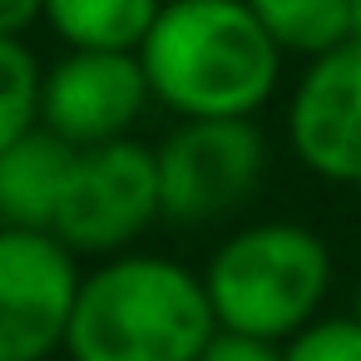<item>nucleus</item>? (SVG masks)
I'll return each instance as SVG.
<instances>
[{"label": "nucleus", "mask_w": 361, "mask_h": 361, "mask_svg": "<svg viewBox=\"0 0 361 361\" xmlns=\"http://www.w3.org/2000/svg\"><path fill=\"white\" fill-rule=\"evenodd\" d=\"M139 65L149 94L183 119H252L277 90L282 50L243 0H169Z\"/></svg>", "instance_id": "obj_1"}, {"label": "nucleus", "mask_w": 361, "mask_h": 361, "mask_svg": "<svg viewBox=\"0 0 361 361\" xmlns=\"http://www.w3.org/2000/svg\"><path fill=\"white\" fill-rule=\"evenodd\" d=\"M213 336L203 277L169 257H119L80 282L65 346L75 361H198Z\"/></svg>", "instance_id": "obj_2"}, {"label": "nucleus", "mask_w": 361, "mask_h": 361, "mask_svg": "<svg viewBox=\"0 0 361 361\" xmlns=\"http://www.w3.org/2000/svg\"><path fill=\"white\" fill-rule=\"evenodd\" d=\"M203 287L218 331L277 346L317 322V307L331 287V252L302 223H257L213 252Z\"/></svg>", "instance_id": "obj_3"}, {"label": "nucleus", "mask_w": 361, "mask_h": 361, "mask_svg": "<svg viewBox=\"0 0 361 361\" xmlns=\"http://www.w3.org/2000/svg\"><path fill=\"white\" fill-rule=\"evenodd\" d=\"M159 213V159L134 139H114L80 149L50 233L70 252H114L134 243Z\"/></svg>", "instance_id": "obj_4"}, {"label": "nucleus", "mask_w": 361, "mask_h": 361, "mask_svg": "<svg viewBox=\"0 0 361 361\" xmlns=\"http://www.w3.org/2000/svg\"><path fill=\"white\" fill-rule=\"evenodd\" d=\"M159 159V203L178 223H208L252 198L267 149L252 119H188Z\"/></svg>", "instance_id": "obj_5"}, {"label": "nucleus", "mask_w": 361, "mask_h": 361, "mask_svg": "<svg viewBox=\"0 0 361 361\" xmlns=\"http://www.w3.org/2000/svg\"><path fill=\"white\" fill-rule=\"evenodd\" d=\"M80 272L55 233L0 228V361H45L70 336Z\"/></svg>", "instance_id": "obj_6"}, {"label": "nucleus", "mask_w": 361, "mask_h": 361, "mask_svg": "<svg viewBox=\"0 0 361 361\" xmlns=\"http://www.w3.org/2000/svg\"><path fill=\"white\" fill-rule=\"evenodd\" d=\"M144 99H149V80L139 55L75 50L40 85V119L70 149H99L124 139Z\"/></svg>", "instance_id": "obj_7"}, {"label": "nucleus", "mask_w": 361, "mask_h": 361, "mask_svg": "<svg viewBox=\"0 0 361 361\" xmlns=\"http://www.w3.org/2000/svg\"><path fill=\"white\" fill-rule=\"evenodd\" d=\"M287 139L312 173L331 183H361V45L356 40L312 60L287 109Z\"/></svg>", "instance_id": "obj_8"}, {"label": "nucleus", "mask_w": 361, "mask_h": 361, "mask_svg": "<svg viewBox=\"0 0 361 361\" xmlns=\"http://www.w3.org/2000/svg\"><path fill=\"white\" fill-rule=\"evenodd\" d=\"M75 159L80 149H70L50 129H35L20 144H11L0 154V223L20 233H50L60 218Z\"/></svg>", "instance_id": "obj_9"}, {"label": "nucleus", "mask_w": 361, "mask_h": 361, "mask_svg": "<svg viewBox=\"0 0 361 361\" xmlns=\"http://www.w3.org/2000/svg\"><path fill=\"white\" fill-rule=\"evenodd\" d=\"M164 0H45V20L75 50L139 55Z\"/></svg>", "instance_id": "obj_10"}, {"label": "nucleus", "mask_w": 361, "mask_h": 361, "mask_svg": "<svg viewBox=\"0 0 361 361\" xmlns=\"http://www.w3.org/2000/svg\"><path fill=\"white\" fill-rule=\"evenodd\" d=\"M277 50L331 55L351 40V0H243Z\"/></svg>", "instance_id": "obj_11"}, {"label": "nucleus", "mask_w": 361, "mask_h": 361, "mask_svg": "<svg viewBox=\"0 0 361 361\" xmlns=\"http://www.w3.org/2000/svg\"><path fill=\"white\" fill-rule=\"evenodd\" d=\"M40 65L20 40H0V154L35 134L40 119Z\"/></svg>", "instance_id": "obj_12"}, {"label": "nucleus", "mask_w": 361, "mask_h": 361, "mask_svg": "<svg viewBox=\"0 0 361 361\" xmlns=\"http://www.w3.org/2000/svg\"><path fill=\"white\" fill-rule=\"evenodd\" d=\"M282 361H361V322L322 317L282 346Z\"/></svg>", "instance_id": "obj_13"}, {"label": "nucleus", "mask_w": 361, "mask_h": 361, "mask_svg": "<svg viewBox=\"0 0 361 361\" xmlns=\"http://www.w3.org/2000/svg\"><path fill=\"white\" fill-rule=\"evenodd\" d=\"M198 361H282V346L257 341V336H238V331H218Z\"/></svg>", "instance_id": "obj_14"}, {"label": "nucleus", "mask_w": 361, "mask_h": 361, "mask_svg": "<svg viewBox=\"0 0 361 361\" xmlns=\"http://www.w3.org/2000/svg\"><path fill=\"white\" fill-rule=\"evenodd\" d=\"M35 16H45V0H0V40H20Z\"/></svg>", "instance_id": "obj_15"}, {"label": "nucleus", "mask_w": 361, "mask_h": 361, "mask_svg": "<svg viewBox=\"0 0 361 361\" xmlns=\"http://www.w3.org/2000/svg\"><path fill=\"white\" fill-rule=\"evenodd\" d=\"M351 40L361 45V0H351Z\"/></svg>", "instance_id": "obj_16"}, {"label": "nucleus", "mask_w": 361, "mask_h": 361, "mask_svg": "<svg viewBox=\"0 0 361 361\" xmlns=\"http://www.w3.org/2000/svg\"><path fill=\"white\" fill-rule=\"evenodd\" d=\"M351 317L361 322V282H356V302H351Z\"/></svg>", "instance_id": "obj_17"}]
</instances>
